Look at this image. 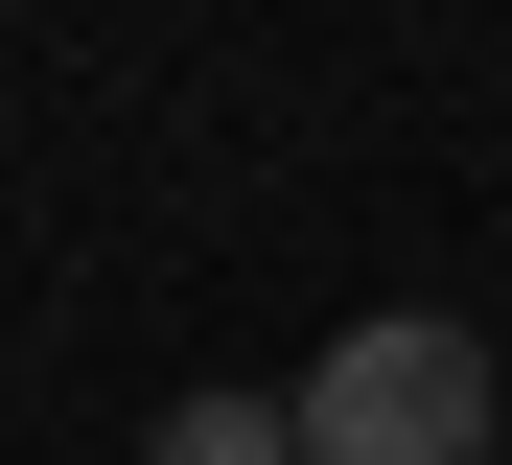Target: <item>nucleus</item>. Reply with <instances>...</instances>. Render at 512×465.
Returning a JSON list of instances; mask_svg holds the SVG:
<instances>
[{"instance_id": "obj_1", "label": "nucleus", "mask_w": 512, "mask_h": 465, "mask_svg": "<svg viewBox=\"0 0 512 465\" xmlns=\"http://www.w3.org/2000/svg\"><path fill=\"white\" fill-rule=\"evenodd\" d=\"M280 419H303V465H489V349L443 303H373V326H326Z\"/></svg>"}, {"instance_id": "obj_2", "label": "nucleus", "mask_w": 512, "mask_h": 465, "mask_svg": "<svg viewBox=\"0 0 512 465\" xmlns=\"http://www.w3.org/2000/svg\"><path fill=\"white\" fill-rule=\"evenodd\" d=\"M140 465H303V419H280V396H163Z\"/></svg>"}]
</instances>
